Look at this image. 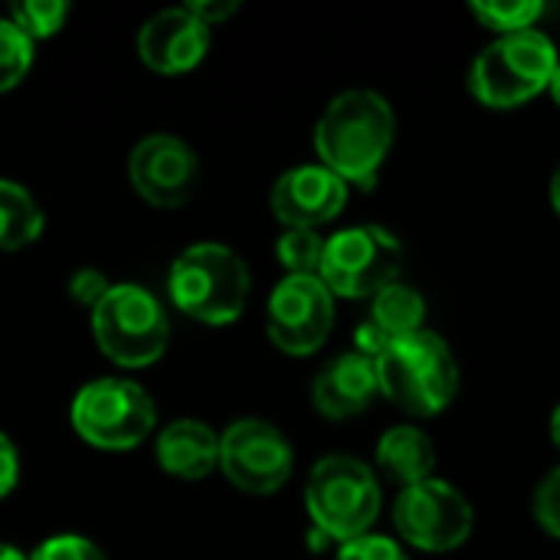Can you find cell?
I'll return each mask as SVG.
<instances>
[{
	"label": "cell",
	"instance_id": "cell-20",
	"mask_svg": "<svg viewBox=\"0 0 560 560\" xmlns=\"http://www.w3.org/2000/svg\"><path fill=\"white\" fill-rule=\"evenodd\" d=\"M472 13L482 26L495 30L499 36H515L535 30V23L545 13V3L538 0H476Z\"/></svg>",
	"mask_w": 560,
	"mask_h": 560
},
{
	"label": "cell",
	"instance_id": "cell-16",
	"mask_svg": "<svg viewBox=\"0 0 560 560\" xmlns=\"http://www.w3.org/2000/svg\"><path fill=\"white\" fill-rule=\"evenodd\" d=\"M158 463L167 476L200 482L220 466V433L200 420H174L158 436Z\"/></svg>",
	"mask_w": 560,
	"mask_h": 560
},
{
	"label": "cell",
	"instance_id": "cell-14",
	"mask_svg": "<svg viewBox=\"0 0 560 560\" xmlns=\"http://www.w3.org/2000/svg\"><path fill=\"white\" fill-rule=\"evenodd\" d=\"M210 49V26H203L187 7L154 13L138 33V52L148 69L161 75H180L203 62Z\"/></svg>",
	"mask_w": 560,
	"mask_h": 560
},
{
	"label": "cell",
	"instance_id": "cell-22",
	"mask_svg": "<svg viewBox=\"0 0 560 560\" xmlns=\"http://www.w3.org/2000/svg\"><path fill=\"white\" fill-rule=\"evenodd\" d=\"M66 16H69V7L62 0H23V3H13L10 7V20L16 23V30L30 43L59 33V26L66 23Z\"/></svg>",
	"mask_w": 560,
	"mask_h": 560
},
{
	"label": "cell",
	"instance_id": "cell-30",
	"mask_svg": "<svg viewBox=\"0 0 560 560\" xmlns=\"http://www.w3.org/2000/svg\"><path fill=\"white\" fill-rule=\"evenodd\" d=\"M187 10H190L203 26H213V23L230 20V16L240 10V3H236V0H194V3H187Z\"/></svg>",
	"mask_w": 560,
	"mask_h": 560
},
{
	"label": "cell",
	"instance_id": "cell-18",
	"mask_svg": "<svg viewBox=\"0 0 560 560\" xmlns=\"http://www.w3.org/2000/svg\"><path fill=\"white\" fill-rule=\"evenodd\" d=\"M43 233V210L23 184L0 177V249L13 253L36 243Z\"/></svg>",
	"mask_w": 560,
	"mask_h": 560
},
{
	"label": "cell",
	"instance_id": "cell-8",
	"mask_svg": "<svg viewBox=\"0 0 560 560\" xmlns=\"http://www.w3.org/2000/svg\"><path fill=\"white\" fill-rule=\"evenodd\" d=\"M158 423L154 400L125 377H102L85 384L72 400L75 433L105 453H125L141 446Z\"/></svg>",
	"mask_w": 560,
	"mask_h": 560
},
{
	"label": "cell",
	"instance_id": "cell-10",
	"mask_svg": "<svg viewBox=\"0 0 560 560\" xmlns=\"http://www.w3.org/2000/svg\"><path fill=\"white\" fill-rule=\"evenodd\" d=\"M335 328V295L318 276H285L266 305L269 341L295 358L315 354Z\"/></svg>",
	"mask_w": 560,
	"mask_h": 560
},
{
	"label": "cell",
	"instance_id": "cell-27",
	"mask_svg": "<svg viewBox=\"0 0 560 560\" xmlns=\"http://www.w3.org/2000/svg\"><path fill=\"white\" fill-rule=\"evenodd\" d=\"M108 289H112V285L105 282V276H102L98 269H79V272L72 276V282H69V295H72L75 302L89 305V308H95Z\"/></svg>",
	"mask_w": 560,
	"mask_h": 560
},
{
	"label": "cell",
	"instance_id": "cell-3",
	"mask_svg": "<svg viewBox=\"0 0 560 560\" xmlns=\"http://www.w3.org/2000/svg\"><path fill=\"white\" fill-rule=\"evenodd\" d=\"M171 302L194 322L230 325L249 302V269L223 243L187 246L167 276Z\"/></svg>",
	"mask_w": 560,
	"mask_h": 560
},
{
	"label": "cell",
	"instance_id": "cell-6",
	"mask_svg": "<svg viewBox=\"0 0 560 560\" xmlns=\"http://www.w3.org/2000/svg\"><path fill=\"white\" fill-rule=\"evenodd\" d=\"M92 335L98 351L118 368H148L167 351L171 322L148 289L112 285L92 308Z\"/></svg>",
	"mask_w": 560,
	"mask_h": 560
},
{
	"label": "cell",
	"instance_id": "cell-13",
	"mask_svg": "<svg viewBox=\"0 0 560 560\" xmlns=\"http://www.w3.org/2000/svg\"><path fill=\"white\" fill-rule=\"evenodd\" d=\"M269 203L285 230H318L345 210L348 184L322 164H302L272 184Z\"/></svg>",
	"mask_w": 560,
	"mask_h": 560
},
{
	"label": "cell",
	"instance_id": "cell-1",
	"mask_svg": "<svg viewBox=\"0 0 560 560\" xmlns=\"http://www.w3.org/2000/svg\"><path fill=\"white\" fill-rule=\"evenodd\" d=\"M397 118L390 102L374 89H348L328 102L315 125V154L322 167L345 184L374 190L394 148Z\"/></svg>",
	"mask_w": 560,
	"mask_h": 560
},
{
	"label": "cell",
	"instance_id": "cell-28",
	"mask_svg": "<svg viewBox=\"0 0 560 560\" xmlns=\"http://www.w3.org/2000/svg\"><path fill=\"white\" fill-rule=\"evenodd\" d=\"M390 335H384L371 318L368 322H361L358 325V331H354V354H361V358H368V361H381L384 358V351L390 348Z\"/></svg>",
	"mask_w": 560,
	"mask_h": 560
},
{
	"label": "cell",
	"instance_id": "cell-33",
	"mask_svg": "<svg viewBox=\"0 0 560 560\" xmlns=\"http://www.w3.org/2000/svg\"><path fill=\"white\" fill-rule=\"evenodd\" d=\"M0 560H26V558H23L13 545H3V541H0Z\"/></svg>",
	"mask_w": 560,
	"mask_h": 560
},
{
	"label": "cell",
	"instance_id": "cell-25",
	"mask_svg": "<svg viewBox=\"0 0 560 560\" xmlns=\"http://www.w3.org/2000/svg\"><path fill=\"white\" fill-rule=\"evenodd\" d=\"M338 560H410L400 541L384 538V535H364L348 545H341Z\"/></svg>",
	"mask_w": 560,
	"mask_h": 560
},
{
	"label": "cell",
	"instance_id": "cell-32",
	"mask_svg": "<svg viewBox=\"0 0 560 560\" xmlns=\"http://www.w3.org/2000/svg\"><path fill=\"white\" fill-rule=\"evenodd\" d=\"M551 443L558 446L560 453V404L555 407V413H551Z\"/></svg>",
	"mask_w": 560,
	"mask_h": 560
},
{
	"label": "cell",
	"instance_id": "cell-19",
	"mask_svg": "<svg viewBox=\"0 0 560 560\" xmlns=\"http://www.w3.org/2000/svg\"><path fill=\"white\" fill-rule=\"evenodd\" d=\"M384 335H390L394 341L397 338H407V335H417L423 331V318H427V299L404 285V282H394L387 285L384 292H377L371 299V315H368Z\"/></svg>",
	"mask_w": 560,
	"mask_h": 560
},
{
	"label": "cell",
	"instance_id": "cell-31",
	"mask_svg": "<svg viewBox=\"0 0 560 560\" xmlns=\"http://www.w3.org/2000/svg\"><path fill=\"white\" fill-rule=\"evenodd\" d=\"M551 207H555V213L560 217V164L555 167V174H551Z\"/></svg>",
	"mask_w": 560,
	"mask_h": 560
},
{
	"label": "cell",
	"instance_id": "cell-21",
	"mask_svg": "<svg viewBox=\"0 0 560 560\" xmlns=\"http://www.w3.org/2000/svg\"><path fill=\"white\" fill-rule=\"evenodd\" d=\"M276 256L289 276H318L325 236H318V230H285L276 243Z\"/></svg>",
	"mask_w": 560,
	"mask_h": 560
},
{
	"label": "cell",
	"instance_id": "cell-23",
	"mask_svg": "<svg viewBox=\"0 0 560 560\" xmlns=\"http://www.w3.org/2000/svg\"><path fill=\"white\" fill-rule=\"evenodd\" d=\"M33 66V43L16 30V23L0 16V92L23 82Z\"/></svg>",
	"mask_w": 560,
	"mask_h": 560
},
{
	"label": "cell",
	"instance_id": "cell-11",
	"mask_svg": "<svg viewBox=\"0 0 560 560\" xmlns=\"http://www.w3.org/2000/svg\"><path fill=\"white\" fill-rule=\"evenodd\" d=\"M292 466L295 456L289 440L266 420L246 417L220 433V469L236 489L249 495L279 492L289 482Z\"/></svg>",
	"mask_w": 560,
	"mask_h": 560
},
{
	"label": "cell",
	"instance_id": "cell-9",
	"mask_svg": "<svg viewBox=\"0 0 560 560\" xmlns=\"http://www.w3.org/2000/svg\"><path fill=\"white\" fill-rule=\"evenodd\" d=\"M472 525L476 515L469 499L436 476L413 489H404L394 502V528L404 545L417 551L450 555L469 541Z\"/></svg>",
	"mask_w": 560,
	"mask_h": 560
},
{
	"label": "cell",
	"instance_id": "cell-29",
	"mask_svg": "<svg viewBox=\"0 0 560 560\" xmlns=\"http://www.w3.org/2000/svg\"><path fill=\"white\" fill-rule=\"evenodd\" d=\"M16 479H20V456H16V446L10 443V436L0 433V499H7V495L16 489Z\"/></svg>",
	"mask_w": 560,
	"mask_h": 560
},
{
	"label": "cell",
	"instance_id": "cell-17",
	"mask_svg": "<svg viewBox=\"0 0 560 560\" xmlns=\"http://www.w3.org/2000/svg\"><path fill=\"white\" fill-rule=\"evenodd\" d=\"M377 469L394 486H400V492L433 479L436 446H433L430 433H423L420 427H410V423L390 427L377 443Z\"/></svg>",
	"mask_w": 560,
	"mask_h": 560
},
{
	"label": "cell",
	"instance_id": "cell-4",
	"mask_svg": "<svg viewBox=\"0 0 560 560\" xmlns=\"http://www.w3.org/2000/svg\"><path fill=\"white\" fill-rule=\"evenodd\" d=\"M305 509L322 538L348 545L371 535L381 515V486L368 463L335 453L312 466L305 482Z\"/></svg>",
	"mask_w": 560,
	"mask_h": 560
},
{
	"label": "cell",
	"instance_id": "cell-34",
	"mask_svg": "<svg viewBox=\"0 0 560 560\" xmlns=\"http://www.w3.org/2000/svg\"><path fill=\"white\" fill-rule=\"evenodd\" d=\"M548 92H551V98H555V102L560 105V62H558V69H555V79H551Z\"/></svg>",
	"mask_w": 560,
	"mask_h": 560
},
{
	"label": "cell",
	"instance_id": "cell-15",
	"mask_svg": "<svg viewBox=\"0 0 560 560\" xmlns=\"http://www.w3.org/2000/svg\"><path fill=\"white\" fill-rule=\"evenodd\" d=\"M381 394L377 364L348 351L335 361H328L312 384L315 410L328 420H348L371 407V400Z\"/></svg>",
	"mask_w": 560,
	"mask_h": 560
},
{
	"label": "cell",
	"instance_id": "cell-2",
	"mask_svg": "<svg viewBox=\"0 0 560 560\" xmlns=\"http://www.w3.org/2000/svg\"><path fill=\"white\" fill-rule=\"evenodd\" d=\"M381 394L410 417H436L459 394V361L450 345L423 328L390 341L377 361Z\"/></svg>",
	"mask_w": 560,
	"mask_h": 560
},
{
	"label": "cell",
	"instance_id": "cell-24",
	"mask_svg": "<svg viewBox=\"0 0 560 560\" xmlns=\"http://www.w3.org/2000/svg\"><path fill=\"white\" fill-rule=\"evenodd\" d=\"M30 560H108L98 545H92L89 538L79 535H56L49 541H43Z\"/></svg>",
	"mask_w": 560,
	"mask_h": 560
},
{
	"label": "cell",
	"instance_id": "cell-12",
	"mask_svg": "<svg viewBox=\"0 0 560 560\" xmlns=\"http://www.w3.org/2000/svg\"><path fill=\"white\" fill-rule=\"evenodd\" d=\"M128 177L148 203L174 210L194 197L200 164L187 141L174 135H148L128 158Z\"/></svg>",
	"mask_w": 560,
	"mask_h": 560
},
{
	"label": "cell",
	"instance_id": "cell-7",
	"mask_svg": "<svg viewBox=\"0 0 560 560\" xmlns=\"http://www.w3.org/2000/svg\"><path fill=\"white\" fill-rule=\"evenodd\" d=\"M404 243L377 223H358L325 240L318 279L335 299H374L397 282Z\"/></svg>",
	"mask_w": 560,
	"mask_h": 560
},
{
	"label": "cell",
	"instance_id": "cell-26",
	"mask_svg": "<svg viewBox=\"0 0 560 560\" xmlns=\"http://www.w3.org/2000/svg\"><path fill=\"white\" fill-rule=\"evenodd\" d=\"M535 518L551 538H560V466L535 489Z\"/></svg>",
	"mask_w": 560,
	"mask_h": 560
},
{
	"label": "cell",
	"instance_id": "cell-5",
	"mask_svg": "<svg viewBox=\"0 0 560 560\" xmlns=\"http://www.w3.org/2000/svg\"><path fill=\"white\" fill-rule=\"evenodd\" d=\"M558 62V46L538 30L499 36L472 59L469 89L486 108H518L548 92Z\"/></svg>",
	"mask_w": 560,
	"mask_h": 560
}]
</instances>
